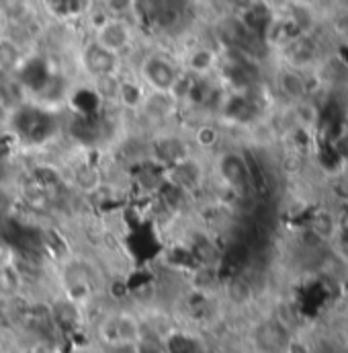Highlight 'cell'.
Wrapping results in <instances>:
<instances>
[{
  "label": "cell",
  "instance_id": "obj_1",
  "mask_svg": "<svg viewBox=\"0 0 348 353\" xmlns=\"http://www.w3.org/2000/svg\"><path fill=\"white\" fill-rule=\"evenodd\" d=\"M133 72L146 88L173 92V88L176 87V83L182 74V66H180L178 58L173 56L171 52L148 50L138 58Z\"/></svg>",
  "mask_w": 348,
  "mask_h": 353
},
{
  "label": "cell",
  "instance_id": "obj_2",
  "mask_svg": "<svg viewBox=\"0 0 348 353\" xmlns=\"http://www.w3.org/2000/svg\"><path fill=\"white\" fill-rule=\"evenodd\" d=\"M215 176L219 179V185L234 193L236 197H246L248 191H252V171L248 154L242 150H221L215 157L213 165Z\"/></svg>",
  "mask_w": 348,
  "mask_h": 353
},
{
  "label": "cell",
  "instance_id": "obj_3",
  "mask_svg": "<svg viewBox=\"0 0 348 353\" xmlns=\"http://www.w3.org/2000/svg\"><path fill=\"white\" fill-rule=\"evenodd\" d=\"M138 31H140V27L131 19L107 17L100 25H96L90 31V39L100 43L102 48L123 56L125 64H127V56L138 46Z\"/></svg>",
  "mask_w": 348,
  "mask_h": 353
},
{
  "label": "cell",
  "instance_id": "obj_4",
  "mask_svg": "<svg viewBox=\"0 0 348 353\" xmlns=\"http://www.w3.org/2000/svg\"><path fill=\"white\" fill-rule=\"evenodd\" d=\"M164 176H166V183H171L174 187L182 189L184 193H188L193 197V203H195L197 193H203L207 189L209 167H207L203 154L193 152V154L176 161L173 165L164 167Z\"/></svg>",
  "mask_w": 348,
  "mask_h": 353
},
{
  "label": "cell",
  "instance_id": "obj_5",
  "mask_svg": "<svg viewBox=\"0 0 348 353\" xmlns=\"http://www.w3.org/2000/svg\"><path fill=\"white\" fill-rule=\"evenodd\" d=\"M78 64L87 81L96 79V77H107V74H121L127 68L123 56L102 48L90 37L83 43L78 52Z\"/></svg>",
  "mask_w": 348,
  "mask_h": 353
},
{
  "label": "cell",
  "instance_id": "obj_6",
  "mask_svg": "<svg viewBox=\"0 0 348 353\" xmlns=\"http://www.w3.org/2000/svg\"><path fill=\"white\" fill-rule=\"evenodd\" d=\"M178 62H180L182 70L191 77H197V79L213 77V74H217V68L221 62V52L209 43H195L178 58Z\"/></svg>",
  "mask_w": 348,
  "mask_h": 353
},
{
  "label": "cell",
  "instance_id": "obj_7",
  "mask_svg": "<svg viewBox=\"0 0 348 353\" xmlns=\"http://www.w3.org/2000/svg\"><path fill=\"white\" fill-rule=\"evenodd\" d=\"M289 331L281 321H264L254 331V343L262 353L285 352L289 345Z\"/></svg>",
  "mask_w": 348,
  "mask_h": 353
},
{
  "label": "cell",
  "instance_id": "obj_8",
  "mask_svg": "<svg viewBox=\"0 0 348 353\" xmlns=\"http://www.w3.org/2000/svg\"><path fill=\"white\" fill-rule=\"evenodd\" d=\"M119 88H121V74H107L88 81V90L92 92L98 107L102 109H119Z\"/></svg>",
  "mask_w": 348,
  "mask_h": 353
},
{
  "label": "cell",
  "instance_id": "obj_9",
  "mask_svg": "<svg viewBox=\"0 0 348 353\" xmlns=\"http://www.w3.org/2000/svg\"><path fill=\"white\" fill-rule=\"evenodd\" d=\"M27 58L29 56L17 37H12L10 33H0V70L2 72L17 74L23 68Z\"/></svg>",
  "mask_w": 348,
  "mask_h": 353
},
{
  "label": "cell",
  "instance_id": "obj_10",
  "mask_svg": "<svg viewBox=\"0 0 348 353\" xmlns=\"http://www.w3.org/2000/svg\"><path fill=\"white\" fill-rule=\"evenodd\" d=\"M47 12L60 21H74L87 17L94 6V0H43Z\"/></svg>",
  "mask_w": 348,
  "mask_h": 353
},
{
  "label": "cell",
  "instance_id": "obj_11",
  "mask_svg": "<svg viewBox=\"0 0 348 353\" xmlns=\"http://www.w3.org/2000/svg\"><path fill=\"white\" fill-rule=\"evenodd\" d=\"M166 0H133V14L131 21L140 27V29H150L154 27L156 19L160 17L162 8H164Z\"/></svg>",
  "mask_w": 348,
  "mask_h": 353
},
{
  "label": "cell",
  "instance_id": "obj_12",
  "mask_svg": "<svg viewBox=\"0 0 348 353\" xmlns=\"http://www.w3.org/2000/svg\"><path fill=\"white\" fill-rule=\"evenodd\" d=\"M309 230L320 239V241H334V236L338 234V220L336 216H332L330 212H316L312 218V226Z\"/></svg>",
  "mask_w": 348,
  "mask_h": 353
},
{
  "label": "cell",
  "instance_id": "obj_13",
  "mask_svg": "<svg viewBox=\"0 0 348 353\" xmlns=\"http://www.w3.org/2000/svg\"><path fill=\"white\" fill-rule=\"evenodd\" d=\"M279 88L285 97L291 99H301L305 94V81L295 72V70H285L279 77Z\"/></svg>",
  "mask_w": 348,
  "mask_h": 353
},
{
  "label": "cell",
  "instance_id": "obj_14",
  "mask_svg": "<svg viewBox=\"0 0 348 353\" xmlns=\"http://www.w3.org/2000/svg\"><path fill=\"white\" fill-rule=\"evenodd\" d=\"M107 17L115 19H131L133 14V0H94Z\"/></svg>",
  "mask_w": 348,
  "mask_h": 353
},
{
  "label": "cell",
  "instance_id": "obj_15",
  "mask_svg": "<svg viewBox=\"0 0 348 353\" xmlns=\"http://www.w3.org/2000/svg\"><path fill=\"white\" fill-rule=\"evenodd\" d=\"M318 157H320V165L326 169V171H338L342 167V157L338 154V150L334 148L332 140H326L320 144V150H318Z\"/></svg>",
  "mask_w": 348,
  "mask_h": 353
},
{
  "label": "cell",
  "instance_id": "obj_16",
  "mask_svg": "<svg viewBox=\"0 0 348 353\" xmlns=\"http://www.w3.org/2000/svg\"><path fill=\"white\" fill-rule=\"evenodd\" d=\"M226 2V6L230 8V12L232 14H244L246 10H250L259 0H224Z\"/></svg>",
  "mask_w": 348,
  "mask_h": 353
},
{
  "label": "cell",
  "instance_id": "obj_17",
  "mask_svg": "<svg viewBox=\"0 0 348 353\" xmlns=\"http://www.w3.org/2000/svg\"><path fill=\"white\" fill-rule=\"evenodd\" d=\"M334 148L338 150V154L342 157V161H348V132H340L334 140H332Z\"/></svg>",
  "mask_w": 348,
  "mask_h": 353
},
{
  "label": "cell",
  "instance_id": "obj_18",
  "mask_svg": "<svg viewBox=\"0 0 348 353\" xmlns=\"http://www.w3.org/2000/svg\"><path fill=\"white\" fill-rule=\"evenodd\" d=\"M338 56H340V60H342L345 64H348V46H342V48H340Z\"/></svg>",
  "mask_w": 348,
  "mask_h": 353
},
{
  "label": "cell",
  "instance_id": "obj_19",
  "mask_svg": "<svg viewBox=\"0 0 348 353\" xmlns=\"http://www.w3.org/2000/svg\"><path fill=\"white\" fill-rule=\"evenodd\" d=\"M338 228H348V212H345L338 220Z\"/></svg>",
  "mask_w": 348,
  "mask_h": 353
}]
</instances>
